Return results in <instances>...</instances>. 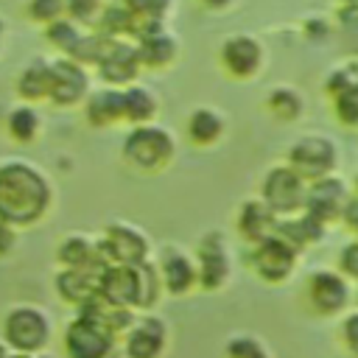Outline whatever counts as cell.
Segmentation results:
<instances>
[{
  "instance_id": "obj_1",
  "label": "cell",
  "mask_w": 358,
  "mask_h": 358,
  "mask_svg": "<svg viewBox=\"0 0 358 358\" xmlns=\"http://www.w3.org/2000/svg\"><path fill=\"white\" fill-rule=\"evenodd\" d=\"M50 199V182L36 165L20 159L0 165V221L11 227H31L48 213Z\"/></svg>"
},
{
  "instance_id": "obj_2",
  "label": "cell",
  "mask_w": 358,
  "mask_h": 358,
  "mask_svg": "<svg viewBox=\"0 0 358 358\" xmlns=\"http://www.w3.org/2000/svg\"><path fill=\"white\" fill-rule=\"evenodd\" d=\"M176 143L173 134L165 126L157 123H143L134 126L126 140H123V157L129 165L140 168V171H159L173 159Z\"/></svg>"
},
{
  "instance_id": "obj_3",
  "label": "cell",
  "mask_w": 358,
  "mask_h": 358,
  "mask_svg": "<svg viewBox=\"0 0 358 358\" xmlns=\"http://www.w3.org/2000/svg\"><path fill=\"white\" fill-rule=\"evenodd\" d=\"M305 196H308V182L291 165H274L263 176L260 199L277 218H288V215L302 213Z\"/></svg>"
},
{
  "instance_id": "obj_4",
  "label": "cell",
  "mask_w": 358,
  "mask_h": 358,
  "mask_svg": "<svg viewBox=\"0 0 358 358\" xmlns=\"http://www.w3.org/2000/svg\"><path fill=\"white\" fill-rule=\"evenodd\" d=\"M336 162H338V148L330 137H322V134H308V137H299L291 148H288V162L308 185L316 182V179H324V176H333L336 171Z\"/></svg>"
},
{
  "instance_id": "obj_5",
  "label": "cell",
  "mask_w": 358,
  "mask_h": 358,
  "mask_svg": "<svg viewBox=\"0 0 358 358\" xmlns=\"http://www.w3.org/2000/svg\"><path fill=\"white\" fill-rule=\"evenodd\" d=\"M98 252L106 266H137L148 260V238L123 221H112L98 241Z\"/></svg>"
},
{
  "instance_id": "obj_6",
  "label": "cell",
  "mask_w": 358,
  "mask_h": 358,
  "mask_svg": "<svg viewBox=\"0 0 358 358\" xmlns=\"http://www.w3.org/2000/svg\"><path fill=\"white\" fill-rule=\"evenodd\" d=\"M3 336L17 352H36L50 338V322L42 310L31 305H20L8 310L3 322Z\"/></svg>"
},
{
  "instance_id": "obj_7",
  "label": "cell",
  "mask_w": 358,
  "mask_h": 358,
  "mask_svg": "<svg viewBox=\"0 0 358 358\" xmlns=\"http://www.w3.org/2000/svg\"><path fill=\"white\" fill-rule=\"evenodd\" d=\"M296 257L299 252L282 241L277 232H271L268 238L257 241L252 249V268L266 280V282H285L294 268H296Z\"/></svg>"
},
{
  "instance_id": "obj_8",
  "label": "cell",
  "mask_w": 358,
  "mask_h": 358,
  "mask_svg": "<svg viewBox=\"0 0 358 358\" xmlns=\"http://www.w3.org/2000/svg\"><path fill=\"white\" fill-rule=\"evenodd\" d=\"M90 95V81H87V70L84 64L62 56L56 62H50V90H48V101L56 106H76Z\"/></svg>"
},
{
  "instance_id": "obj_9",
  "label": "cell",
  "mask_w": 358,
  "mask_h": 358,
  "mask_svg": "<svg viewBox=\"0 0 358 358\" xmlns=\"http://www.w3.org/2000/svg\"><path fill=\"white\" fill-rule=\"evenodd\" d=\"M196 274L204 291H215L229 280V252L221 232H207L196 249Z\"/></svg>"
},
{
  "instance_id": "obj_10",
  "label": "cell",
  "mask_w": 358,
  "mask_h": 358,
  "mask_svg": "<svg viewBox=\"0 0 358 358\" xmlns=\"http://www.w3.org/2000/svg\"><path fill=\"white\" fill-rule=\"evenodd\" d=\"M350 199L347 185L338 176H324L308 185V196H305V210L310 218H316L319 224H333L336 218H341L344 204Z\"/></svg>"
},
{
  "instance_id": "obj_11",
  "label": "cell",
  "mask_w": 358,
  "mask_h": 358,
  "mask_svg": "<svg viewBox=\"0 0 358 358\" xmlns=\"http://www.w3.org/2000/svg\"><path fill=\"white\" fill-rule=\"evenodd\" d=\"M64 350L70 358H109L115 352V336L76 316L64 330Z\"/></svg>"
},
{
  "instance_id": "obj_12",
  "label": "cell",
  "mask_w": 358,
  "mask_h": 358,
  "mask_svg": "<svg viewBox=\"0 0 358 358\" xmlns=\"http://www.w3.org/2000/svg\"><path fill=\"white\" fill-rule=\"evenodd\" d=\"M140 56H137V45L126 42V39H109L106 53L98 62V73L109 87H129L134 84L137 73H140Z\"/></svg>"
},
{
  "instance_id": "obj_13",
  "label": "cell",
  "mask_w": 358,
  "mask_h": 358,
  "mask_svg": "<svg viewBox=\"0 0 358 358\" xmlns=\"http://www.w3.org/2000/svg\"><path fill=\"white\" fill-rule=\"evenodd\" d=\"M221 64L232 78H252L263 64V48L249 34H232L221 45Z\"/></svg>"
},
{
  "instance_id": "obj_14",
  "label": "cell",
  "mask_w": 358,
  "mask_h": 358,
  "mask_svg": "<svg viewBox=\"0 0 358 358\" xmlns=\"http://www.w3.org/2000/svg\"><path fill=\"white\" fill-rule=\"evenodd\" d=\"M308 296H310V305L330 316V313H338L347 308L350 302V282L341 271H330V268H322V271H313L310 280H308Z\"/></svg>"
},
{
  "instance_id": "obj_15",
  "label": "cell",
  "mask_w": 358,
  "mask_h": 358,
  "mask_svg": "<svg viewBox=\"0 0 358 358\" xmlns=\"http://www.w3.org/2000/svg\"><path fill=\"white\" fill-rule=\"evenodd\" d=\"M106 266H87V268H62L56 274V291L64 302L84 305L98 294L101 285V271Z\"/></svg>"
},
{
  "instance_id": "obj_16",
  "label": "cell",
  "mask_w": 358,
  "mask_h": 358,
  "mask_svg": "<svg viewBox=\"0 0 358 358\" xmlns=\"http://www.w3.org/2000/svg\"><path fill=\"white\" fill-rule=\"evenodd\" d=\"M98 294L120 308H137V268L134 266H106L101 271Z\"/></svg>"
},
{
  "instance_id": "obj_17",
  "label": "cell",
  "mask_w": 358,
  "mask_h": 358,
  "mask_svg": "<svg viewBox=\"0 0 358 358\" xmlns=\"http://www.w3.org/2000/svg\"><path fill=\"white\" fill-rule=\"evenodd\" d=\"M165 347V324L157 316H145L126 333V355L129 358H159Z\"/></svg>"
},
{
  "instance_id": "obj_18",
  "label": "cell",
  "mask_w": 358,
  "mask_h": 358,
  "mask_svg": "<svg viewBox=\"0 0 358 358\" xmlns=\"http://www.w3.org/2000/svg\"><path fill=\"white\" fill-rule=\"evenodd\" d=\"M84 117L95 129L115 126L117 120H126V115H123V90H117V87L92 90L84 98Z\"/></svg>"
},
{
  "instance_id": "obj_19",
  "label": "cell",
  "mask_w": 358,
  "mask_h": 358,
  "mask_svg": "<svg viewBox=\"0 0 358 358\" xmlns=\"http://www.w3.org/2000/svg\"><path fill=\"white\" fill-rule=\"evenodd\" d=\"M159 277H162V288L171 291V294H187L199 282L196 263L179 249L165 252V257L159 263Z\"/></svg>"
},
{
  "instance_id": "obj_20",
  "label": "cell",
  "mask_w": 358,
  "mask_h": 358,
  "mask_svg": "<svg viewBox=\"0 0 358 358\" xmlns=\"http://www.w3.org/2000/svg\"><path fill=\"white\" fill-rule=\"evenodd\" d=\"M277 227V215L263 204V199H249L238 210V232L246 238L252 246L263 238H268Z\"/></svg>"
},
{
  "instance_id": "obj_21",
  "label": "cell",
  "mask_w": 358,
  "mask_h": 358,
  "mask_svg": "<svg viewBox=\"0 0 358 358\" xmlns=\"http://www.w3.org/2000/svg\"><path fill=\"white\" fill-rule=\"evenodd\" d=\"M59 263L64 268H87V266H106L101 252H98V241L81 235V232H73L67 238L59 241V252H56Z\"/></svg>"
},
{
  "instance_id": "obj_22",
  "label": "cell",
  "mask_w": 358,
  "mask_h": 358,
  "mask_svg": "<svg viewBox=\"0 0 358 358\" xmlns=\"http://www.w3.org/2000/svg\"><path fill=\"white\" fill-rule=\"evenodd\" d=\"M176 39L162 28L137 39V56L143 67H168L176 59Z\"/></svg>"
},
{
  "instance_id": "obj_23",
  "label": "cell",
  "mask_w": 358,
  "mask_h": 358,
  "mask_svg": "<svg viewBox=\"0 0 358 358\" xmlns=\"http://www.w3.org/2000/svg\"><path fill=\"white\" fill-rule=\"evenodd\" d=\"M131 11V36H145L162 28V20L171 8V0H123Z\"/></svg>"
},
{
  "instance_id": "obj_24",
  "label": "cell",
  "mask_w": 358,
  "mask_h": 358,
  "mask_svg": "<svg viewBox=\"0 0 358 358\" xmlns=\"http://www.w3.org/2000/svg\"><path fill=\"white\" fill-rule=\"evenodd\" d=\"M224 129H227V123H224L221 112L213 109V106H199L187 117V137L196 145H213V143H218L221 134H224Z\"/></svg>"
},
{
  "instance_id": "obj_25",
  "label": "cell",
  "mask_w": 358,
  "mask_h": 358,
  "mask_svg": "<svg viewBox=\"0 0 358 358\" xmlns=\"http://www.w3.org/2000/svg\"><path fill=\"white\" fill-rule=\"evenodd\" d=\"M157 98L148 87L143 84H129L123 87V115L126 120H131L134 126H143V123H151V117L157 115Z\"/></svg>"
},
{
  "instance_id": "obj_26",
  "label": "cell",
  "mask_w": 358,
  "mask_h": 358,
  "mask_svg": "<svg viewBox=\"0 0 358 358\" xmlns=\"http://www.w3.org/2000/svg\"><path fill=\"white\" fill-rule=\"evenodd\" d=\"M48 90H50V62L34 59L28 67H22L17 78V92L28 101H42L48 98Z\"/></svg>"
},
{
  "instance_id": "obj_27",
  "label": "cell",
  "mask_w": 358,
  "mask_h": 358,
  "mask_svg": "<svg viewBox=\"0 0 358 358\" xmlns=\"http://www.w3.org/2000/svg\"><path fill=\"white\" fill-rule=\"evenodd\" d=\"M95 22H98V34H103L109 39L131 36V11L123 0L120 3H106Z\"/></svg>"
},
{
  "instance_id": "obj_28",
  "label": "cell",
  "mask_w": 358,
  "mask_h": 358,
  "mask_svg": "<svg viewBox=\"0 0 358 358\" xmlns=\"http://www.w3.org/2000/svg\"><path fill=\"white\" fill-rule=\"evenodd\" d=\"M45 34L50 39V45H56L67 59H73V53L78 50V45L84 42V31L76 25V20L70 17H62L50 25H45Z\"/></svg>"
},
{
  "instance_id": "obj_29",
  "label": "cell",
  "mask_w": 358,
  "mask_h": 358,
  "mask_svg": "<svg viewBox=\"0 0 358 358\" xmlns=\"http://www.w3.org/2000/svg\"><path fill=\"white\" fill-rule=\"evenodd\" d=\"M6 129L17 143H31L39 134V115L34 112V106H14L8 112Z\"/></svg>"
},
{
  "instance_id": "obj_30",
  "label": "cell",
  "mask_w": 358,
  "mask_h": 358,
  "mask_svg": "<svg viewBox=\"0 0 358 358\" xmlns=\"http://www.w3.org/2000/svg\"><path fill=\"white\" fill-rule=\"evenodd\" d=\"M137 308H151L159 299V288H162V277L159 268L148 260L137 263Z\"/></svg>"
},
{
  "instance_id": "obj_31",
  "label": "cell",
  "mask_w": 358,
  "mask_h": 358,
  "mask_svg": "<svg viewBox=\"0 0 358 358\" xmlns=\"http://www.w3.org/2000/svg\"><path fill=\"white\" fill-rule=\"evenodd\" d=\"M266 106L280 117V120H296L302 112V98L291 87H274L266 98Z\"/></svg>"
},
{
  "instance_id": "obj_32",
  "label": "cell",
  "mask_w": 358,
  "mask_h": 358,
  "mask_svg": "<svg viewBox=\"0 0 358 358\" xmlns=\"http://www.w3.org/2000/svg\"><path fill=\"white\" fill-rule=\"evenodd\" d=\"M64 11H67L64 0H28V17L42 22V25H50V22L62 20Z\"/></svg>"
},
{
  "instance_id": "obj_33",
  "label": "cell",
  "mask_w": 358,
  "mask_h": 358,
  "mask_svg": "<svg viewBox=\"0 0 358 358\" xmlns=\"http://www.w3.org/2000/svg\"><path fill=\"white\" fill-rule=\"evenodd\" d=\"M333 103H336V115L341 123L347 126H358V84L333 95Z\"/></svg>"
},
{
  "instance_id": "obj_34",
  "label": "cell",
  "mask_w": 358,
  "mask_h": 358,
  "mask_svg": "<svg viewBox=\"0 0 358 358\" xmlns=\"http://www.w3.org/2000/svg\"><path fill=\"white\" fill-rule=\"evenodd\" d=\"M64 6H67L70 20H76V22H95L106 3L103 0H64Z\"/></svg>"
},
{
  "instance_id": "obj_35",
  "label": "cell",
  "mask_w": 358,
  "mask_h": 358,
  "mask_svg": "<svg viewBox=\"0 0 358 358\" xmlns=\"http://www.w3.org/2000/svg\"><path fill=\"white\" fill-rule=\"evenodd\" d=\"M227 358H268L263 344L249 338V336H238L227 344Z\"/></svg>"
},
{
  "instance_id": "obj_36",
  "label": "cell",
  "mask_w": 358,
  "mask_h": 358,
  "mask_svg": "<svg viewBox=\"0 0 358 358\" xmlns=\"http://www.w3.org/2000/svg\"><path fill=\"white\" fill-rule=\"evenodd\" d=\"M338 271L347 280H358V238L350 241L341 252H338Z\"/></svg>"
},
{
  "instance_id": "obj_37",
  "label": "cell",
  "mask_w": 358,
  "mask_h": 358,
  "mask_svg": "<svg viewBox=\"0 0 358 358\" xmlns=\"http://www.w3.org/2000/svg\"><path fill=\"white\" fill-rule=\"evenodd\" d=\"M338 25L347 34L358 36V3H341L338 6Z\"/></svg>"
},
{
  "instance_id": "obj_38",
  "label": "cell",
  "mask_w": 358,
  "mask_h": 358,
  "mask_svg": "<svg viewBox=\"0 0 358 358\" xmlns=\"http://www.w3.org/2000/svg\"><path fill=\"white\" fill-rule=\"evenodd\" d=\"M341 333H344V341H347V347L358 355V313H350L347 319H344V327H341Z\"/></svg>"
},
{
  "instance_id": "obj_39",
  "label": "cell",
  "mask_w": 358,
  "mask_h": 358,
  "mask_svg": "<svg viewBox=\"0 0 358 358\" xmlns=\"http://www.w3.org/2000/svg\"><path fill=\"white\" fill-rule=\"evenodd\" d=\"M14 243H17V232H14V227L6 224V221H0V257H6V255L14 249Z\"/></svg>"
},
{
  "instance_id": "obj_40",
  "label": "cell",
  "mask_w": 358,
  "mask_h": 358,
  "mask_svg": "<svg viewBox=\"0 0 358 358\" xmlns=\"http://www.w3.org/2000/svg\"><path fill=\"white\" fill-rule=\"evenodd\" d=\"M201 3H204L207 8H227L232 0H201Z\"/></svg>"
},
{
  "instance_id": "obj_41",
  "label": "cell",
  "mask_w": 358,
  "mask_h": 358,
  "mask_svg": "<svg viewBox=\"0 0 358 358\" xmlns=\"http://www.w3.org/2000/svg\"><path fill=\"white\" fill-rule=\"evenodd\" d=\"M8 358H34L31 352H20V355H8Z\"/></svg>"
},
{
  "instance_id": "obj_42",
  "label": "cell",
  "mask_w": 358,
  "mask_h": 358,
  "mask_svg": "<svg viewBox=\"0 0 358 358\" xmlns=\"http://www.w3.org/2000/svg\"><path fill=\"white\" fill-rule=\"evenodd\" d=\"M3 31H6V25H3V20H0V45H3Z\"/></svg>"
},
{
  "instance_id": "obj_43",
  "label": "cell",
  "mask_w": 358,
  "mask_h": 358,
  "mask_svg": "<svg viewBox=\"0 0 358 358\" xmlns=\"http://www.w3.org/2000/svg\"><path fill=\"white\" fill-rule=\"evenodd\" d=\"M0 358H8V355H6V350H3V347H0Z\"/></svg>"
},
{
  "instance_id": "obj_44",
  "label": "cell",
  "mask_w": 358,
  "mask_h": 358,
  "mask_svg": "<svg viewBox=\"0 0 358 358\" xmlns=\"http://www.w3.org/2000/svg\"><path fill=\"white\" fill-rule=\"evenodd\" d=\"M355 196H358V176H355Z\"/></svg>"
},
{
  "instance_id": "obj_45",
  "label": "cell",
  "mask_w": 358,
  "mask_h": 358,
  "mask_svg": "<svg viewBox=\"0 0 358 358\" xmlns=\"http://www.w3.org/2000/svg\"><path fill=\"white\" fill-rule=\"evenodd\" d=\"M341 3H358V0H341Z\"/></svg>"
},
{
  "instance_id": "obj_46",
  "label": "cell",
  "mask_w": 358,
  "mask_h": 358,
  "mask_svg": "<svg viewBox=\"0 0 358 358\" xmlns=\"http://www.w3.org/2000/svg\"><path fill=\"white\" fill-rule=\"evenodd\" d=\"M355 232H358V227H355Z\"/></svg>"
}]
</instances>
